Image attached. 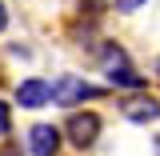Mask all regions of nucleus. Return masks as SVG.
Here are the masks:
<instances>
[{
	"label": "nucleus",
	"instance_id": "obj_1",
	"mask_svg": "<svg viewBox=\"0 0 160 156\" xmlns=\"http://www.w3.org/2000/svg\"><path fill=\"white\" fill-rule=\"evenodd\" d=\"M60 128H64V140H68L76 152H92L100 132H104V120H100V112H92V108H76Z\"/></svg>",
	"mask_w": 160,
	"mask_h": 156
},
{
	"label": "nucleus",
	"instance_id": "obj_2",
	"mask_svg": "<svg viewBox=\"0 0 160 156\" xmlns=\"http://www.w3.org/2000/svg\"><path fill=\"white\" fill-rule=\"evenodd\" d=\"M100 96H104L100 84H92V80H84V76H72V72L52 80V100H56L60 108H80V104L100 100Z\"/></svg>",
	"mask_w": 160,
	"mask_h": 156
},
{
	"label": "nucleus",
	"instance_id": "obj_3",
	"mask_svg": "<svg viewBox=\"0 0 160 156\" xmlns=\"http://www.w3.org/2000/svg\"><path fill=\"white\" fill-rule=\"evenodd\" d=\"M116 112L128 120V124L148 128V124H156V120H160V96H152V92H128V96H120Z\"/></svg>",
	"mask_w": 160,
	"mask_h": 156
},
{
	"label": "nucleus",
	"instance_id": "obj_4",
	"mask_svg": "<svg viewBox=\"0 0 160 156\" xmlns=\"http://www.w3.org/2000/svg\"><path fill=\"white\" fill-rule=\"evenodd\" d=\"M60 148H64V128L60 124L36 120L28 128V152L32 156H60Z\"/></svg>",
	"mask_w": 160,
	"mask_h": 156
},
{
	"label": "nucleus",
	"instance_id": "obj_5",
	"mask_svg": "<svg viewBox=\"0 0 160 156\" xmlns=\"http://www.w3.org/2000/svg\"><path fill=\"white\" fill-rule=\"evenodd\" d=\"M16 104L20 108H28V112H36V108H44V104H52V84L44 76H28L16 84Z\"/></svg>",
	"mask_w": 160,
	"mask_h": 156
},
{
	"label": "nucleus",
	"instance_id": "obj_6",
	"mask_svg": "<svg viewBox=\"0 0 160 156\" xmlns=\"http://www.w3.org/2000/svg\"><path fill=\"white\" fill-rule=\"evenodd\" d=\"M104 80H108V88H124V92H148V76H140L132 64L104 72Z\"/></svg>",
	"mask_w": 160,
	"mask_h": 156
},
{
	"label": "nucleus",
	"instance_id": "obj_7",
	"mask_svg": "<svg viewBox=\"0 0 160 156\" xmlns=\"http://www.w3.org/2000/svg\"><path fill=\"white\" fill-rule=\"evenodd\" d=\"M12 136V104L8 100H0V140Z\"/></svg>",
	"mask_w": 160,
	"mask_h": 156
},
{
	"label": "nucleus",
	"instance_id": "obj_8",
	"mask_svg": "<svg viewBox=\"0 0 160 156\" xmlns=\"http://www.w3.org/2000/svg\"><path fill=\"white\" fill-rule=\"evenodd\" d=\"M108 4H112V8H116L120 16H132V12H136V8H144V4H148V0H108Z\"/></svg>",
	"mask_w": 160,
	"mask_h": 156
},
{
	"label": "nucleus",
	"instance_id": "obj_9",
	"mask_svg": "<svg viewBox=\"0 0 160 156\" xmlns=\"http://www.w3.org/2000/svg\"><path fill=\"white\" fill-rule=\"evenodd\" d=\"M8 28V8H4V0H0V32Z\"/></svg>",
	"mask_w": 160,
	"mask_h": 156
},
{
	"label": "nucleus",
	"instance_id": "obj_10",
	"mask_svg": "<svg viewBox=\"0 0 160 156\" xmlns=\"http://www.w3.org/2000/svg\"><path fill=\"white\" fill-rule=\"evenodd\" d=\"M152 156H160V132L152 136Z\"/></svg>",
	"mask_w": 160,
	"mask_h": 156
},
{
	"label": "nucleus",
	"instance_id": "obj_11",
	"mask_svg": "<svg viewBox=\"0 0 160 156\" xmlns=\"http://www.w3.org/2000/svg\"><path fill=\"white\" fill-rule=\"evenodd\" d=\"M156 76H160V60H156Z\"/></svg>",
	"mask_w": 160,
	"mask_h": 156
}]
</instances>
